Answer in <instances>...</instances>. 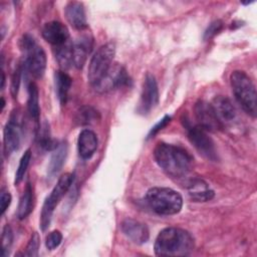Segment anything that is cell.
<instances>
[{
	"mask_svg": "<svg viewBox=\"0 0 257 257\" xmlns=\"http://www.w3.org/2000/svg\"><path fill=\"white\" fill-rule=\"evenodd\" d=\"M154 158L159 167L174 178L186 177L194 165V158L186 149L166 143L156 146Z\"/></svg>",
	"mask_w": 257,
	"mask_h": 257,
	"instance_id": "1",
	"label": "cell"
},
{
	"mask_svg": "<svg viewBox=\"0 0 257 257\" xmlns=\"http://www.w3.org/2000/svg\"><path fill=\"white\" fill-rule=\"evenodd\" d=\"M195 246L194 238L185 229L168 227L162 230L155 242V253L158 256H187Z\"/></svg>",
	"mask_w": 257,
	"mask_h": 257,
	"instance_id": "2",
	"label": "cell"
},
{
	"mask_svg": "<svg viewBox=\"0 0 257 257\" xmlns=\"http://www.w3.org/2000/svg\"><path fill=\"white\" fill-rule=\"evenodd\" d=\"M149 207L159 215L178 214L183 207V198L177 191L166 187L151 188L146 194Z\"/></svg>",
	"mask_w": 257,
	"mask_h": 257,
	"instance_id": "3",
	"label": "cell"
},
{
	"mask_svg": "<svg viewBox=\"0 0 257 257\" xmlns=\"http://www.w3.org/2000/svg\"><path fill=\"white\" fill-rule=\"evenodd\" d=\"M232 91L238 103L252 117L257 114V93L251 78L242 70H235L230 75Z\"/></svg>",
	"mask_w": 257,
	"mask_h": 257,
	"instance_id": "4",
	"label": "cell"
},
{
	"mask_svg": "<svg viewBox=\"0 0 257 257\" xmlns=\"http://www.w3.org/2000/svg\"><path fill=\"white\" fill-rule=\"evenodd\" d=\"M20 47L24 54L21 64L23 70L33 78H41L46 68V54L42 47L39 46L29 34L22 36Z\"/></svg>",
	"mask_w": 257,
	"mask_h": 257,
	"instance_id": "5",
	"label": "cell"
},
{
	"mask_svg": "<svg viewBox=\"0 0 257 257\" xmlns=\"http://www.w3.org/2000/svg\"><path fill=\"white\" fill-rule=\"evenodd\" d=\"M115 46L112 42L101 45L91 57L88 64L87 78L90 85L94 88L107 74L113 64Z\"/></svg>",
	"mask_w": 257,
	"mask_h": 257,
	"instance_id": "6",
	"label": "cell"
},
{
	"mask_svg": "<svg viewBox=\"0 0 257 257\" xmlns=\"http://www.w3.org/2000/svg\"><path fill=\"white\" fill-rule=\"evenodd\" d=\"M74 180V175L70 173L63 174L57 181L56 185L50 192L49 196L45 199L44 204L42 206L41 215H40V227L42 231H45L51 222L53 212L62 199V197L66 194V192L71 187Z\"/></svg>",
	"mask_w": 257,
	"mask_h": 257,
	"instance_id": "7",
	"label": "cell"
},
{
	"mask_svg": "<svg viewBox=\"0 0 257 257\" xmlns=\"http://www.w3.org/2000/svg\"><path fill=\"white\" fill-rule=\"evenodd\" d=\"M185 126L188 130V138L195 149L205 158L215 161L217 159L215 144L208 136L207 131L198 124L192 125L191 123H187Z\"/></svg>",
	"mask_w": 257,
	"mask_h": 257,
	"instance_id": "8",
	"label": "cell"
},
{
	"mask_svg": "<svg viewBox=\"0 0 257 257\" xmlns=\"http://www.w3.org/2000/svg\"><path fill=\"white\" fill-rule=\"evenodd\" d=\"M22 117L20 112L17 110L12 111L9 120L5 124L3 142H4V152L7 156L11 155L13 152L18 150L22 137Z\"/></svg>",
	"mask_w": 257,
	"mask_h": 257,
	"instance_id": "9",
	"label": "cell"
},
{
	"mask_svg": "<svg viewBox=\"0 0 257 257\" xmlns=\"http://www.w3.org/2000/svg\"><path fill=\"white\" fill-rule=\"evenodd\" d=\"M194 110L198 125L207 132L218 131L223 127V123L217 116L211 103L205 100H199L196 102Z\"/></svg>",
	"mask_w": 257,
	"mask_h": 257,
	"instance_id": "10",
	"label": "cell"
},
{
	"mask_svg": "<svg viewBox=\"0 0 257 257\" xmlns=\"http://www.w3.org/2000/svg\"><path fill=\"white\" fill-rule=\"evenodd\" d=\"M130 76L127 75L125 69L120 64L113 63L107 74L94 87V90L102 93L114 88L126 86L130 84Z\"/></svg>",
	"mask_w": 257,
	"mask_h": 257,
	"instance_id": "11",
	"label": "cell"
},
{
	"mask_svg": "<svg viewBox=\"0 0 257 257\" xmlns=\"http://www.w3.org/2000/svg\"><path fill=\"white\" fill-rule=\"evenodd\" d=\"M159 101V89L157 80L154 75L148 73L145 77V81L143 84L141 100L139 104L138 110L145 114L151 111Z\"/></svg>",
	"mask_w": 257,
	"mask_h": 257,
	"instance_id": "12",
	"label": "cell"
},
{
	"mask_svg": "<svg viewBox=\"0 0 257 257\" xmlns=\"http://www.w3.org/2000/svg\"><path fill=\"white\" fill-rule=\"evenodd\" d=\"M42 36L53 47L64 44L70 39L67 27L59 21H49L42 28Z\"/></svg>",
	"mask_w": 257,
	"mask_h": 257,
	"instance_id": "13",
	"label": "cell"
},
{
	"mask_svg": "<svg viewBox=\"0 0 257 257\" xmlns=\"http://www.w3.org/2000/svg\"><path fill=\"white\" fill-rule=\"evenodd\" d=\"M120 227L123 234L136 244H144L149 240L148 227L137 220L127 218L121 222Z\"/></svg>",
	"mask_w": 257,
	"mask_h": 257,
	"instance_id": "14",
	"label": "cell"
},
{
	"mask_svg": "<svg viewBox=\"0 0 257 257\" xmlns=\"http://www.w3.org/2000/svg\"><path fill=\"white\" fill-rule=\"evenodd\" d=\"M92 44L93 38L89 34L80 35L73 41V65L76 68H82L92 49Z\"/></svg>",
	"mask_w": 257,
	"mask_h": 257,
	"instance_id": "15",
	"label": "cell"
},
{
	"mask_svg": "<svg viewBox=\"0 0 257 257\" xmlns=\"http://www.w3.org/2000/svg\"><path fill=\"white\" fill-rule=\"evenodd\" d=\"M64 14L68 23L77 30L87 28V20L83 4L78 1H70L64 8Z\"/></svg>",
	"mask_w": 257,
	"mask_h": 257,
	"instance_id": "16",
	"label": "cell"
},
{
	"mask_svg": "<svg viewBox=\"0 0 257 257\" xmlns=\"http://www.w3.org/2000/svg\"><path fill=\"white\" fill-rule=\"evenodd\" d=\"M98 141L94 132L84 128L80 132L77 139V149L79 156L84 159H90L97 149Z\"/></svg>",
	"mask_w": 257,
	"mask_h": 257,
	"instance_id": "17",
	"label": "cell"
},
{
	"mask_svg": "<svg viewBox=\"0 0 257 257\" xmlns=\"http://www.w3.org/2000/svg\"><path fill=\"white\" fill-rule=\"evenodd\" d=\"M211 104L222 123L224 121L229 122L234 119L236 115V110L229 98L219 95L213 99V102Z\"/></svg>",
	"mask_w": 257,
	"mask_h": 257,
	"instance_id": "18",
	"label": "cell"
},
{
	"mask_svg": "<svg viewBox=\"0 0 257 257\" xmlns=\"http://www.w3.org/2000/svg\"><path fill=\"white\" fill-rule=\"evenodd\" d=\"M71 84H72V79L64 70L55 71L54 73L55 91L61 104L66 103Z\"/></svg>",
	"mask_w": 257,
	"mask_h": 257,
	"instance_id": "19",
	"label": "cell"
},
{
	"mask_svg": "<svg viewBox=\"0 0 257 257\" xmlns=\"http://www.w3.org/2000/svg\"><path fill=\"white\" fill-rule=\"evenodd\" d=\"M188 190L191 198L197 202H206L214 197V191L211 190L204 181L199 179L191 180Z\"/></svg>",
	"mask_w": 257,
	"mask_h": 257,
	"instance_id": "20",
	"label": "cell"
},
{
	"mask_svg": "<svg viewBox=\"0 0 257 257\" xmlns=\"http://www.w3.org/2000/svg\"><path fill=\"white\" fill-rule=\"evenodd\" d=\"M72 48H73V41L71 39H69L62 45L54 47V55L61 70L65 71L71 65H73Z\"/></svg>",
	"mask_w": 257,
	"mask_h": 257,
	"instance_id": "21",
	"label": "cell"
},
{
	"mask_svg": "<svg viewBox=\"0 0 257 257\" xmlns=\"http://www.w3.org/2000/svg\"><path fill=\"white\" fill-rule=\"evenodd\" d=\"M67 155V146L65 144H59L53 150L50 163L48 166V178H53L61 170Z\"/></svg>",
	"mask_w": 257,
	"mask_h": 257,
	"instance_id": "22",
	"label": "cell"
},
{
	"mask_svg": "<svg viewBox=\"0 0 257 257\" xmlns=\"http://www.w3.org/2000/svg\"><path fill=\"white\" fill-rule=\"evenodd\" d=\"M28 99H27V108L28 112L31 116V118L38 122L39 115H40V108H39V93H38V87L35 84V82L30 81L28 86Z\"/></svg>",
	"mask_w": 257,
	"mask_h": 257,
	"instance_id": "23",
	"label": "cell"
},
{
	"mask_svg": "<svg viewBox=\"0 0 257 257\" xmlns=\"http://www.w3.org/2000/svg\"><path fill=\"white\" fill-rule=\"evenodd\" d=\"M33 210V190L31 184L27 183L23 194L19 200L18 209H17V217L22 220L25 219Z\"/></svg>",
	"mask_w": 257,
	"mask_h": 257,
	"instance_id": "24",
	"label": "cell"
},
{
	"mask_svg": "<svg viewBox=\"0 0 257 257\" xmlns=\"http://www.w3.org/2000/svg\"><path fill=\"white\" fill-rule=\"evenodd\" d=\"M98 119V111L93 107L84 105L81 106L75 115V120L78 124H90Z\"/></svg>",
	"mask_w": 257,
	"mask_h": 257,
	"instance_id": "25",
	"label": "cell"
},
{
	"mask_svg": "<svg viewBox=\"0 0 257 257\" xmlns=\"http://www.w3.org/2000/svg\"><path fill=\"white\" fill-rule=\"evenodd\" d=\"M30 161H31V151L30 150H27L23 156L21 157L20 159V162H19V165H18V168L16 170V173H15V180H14V184L15 185H18L21 183V181L23 180L24 178V175L28 169V166L30 164Z\"/></svg>",
	"mask_w": 257,
	"mask_h": 257,
	"instance_id": "26",
	"label": "cell"
},
{
	"mask_svg": "<svg viewBox=\"0 0 257 257\" xmlns=\"http://www.w3.org/2000/svg\"><path fill=\"white\" fill-rule=\"evenodd\" d=\"M39 245H40V237L38 235L37 232H34L29 241L28 244L25 248V252H24V256H28V257H35L38 255V249H39Z\"/></svg>",
	"mask_w": 257,
	"mask_h": 257,
	"instance_id": "27",
	"label": "cell"
},
{
	"mask_svg": "<svg viewBox=\"0 0 257 257\" xmlns=\"http://www.w3.org/2000/svg\"><path fill=\"white\" fill-rule=\"evenodd\" d=\"M13 241V233L9 225H5L2 231V256H7L9 254L10 247Z\"/></svg>",
	"mask_w": 257,
	"mask_h": 257,
	"instance_id": "28",
	"label": "cell"
},
{
	"mask_svg": "<svg viewBox=\"0 0 257 257\" xmlns=\"http://www.w3.org/2000/svg\"><path fill=\"white\" fill-rule=\"evenodd\" d=\"M62 241V234L58 230H54L50 232L45 239V245L48 250L56 249Z\"/></svg>",
	"mask_w": 257,
	"mask_h": 257,
	"instance_id": "29",
	"label": "cell"
},
{
	"mask_svg": "<svg viewBox=\"0 0 257 257\" xmlns=\"http://www.w3.org/2000/svg\"><path fill=\"white\" fill-rule=\"evenodd\" d=\"M222 28H223V22L221 20H216L212 22L205 31L204 39L207 40L214 37L216 34H218L222 30Z\"/></svg>",
	"mask_w": 257,
	"mask_h": 257,
	"instance_id": "30",
	"label": "cell"
},
{
	"mask_svg": "<svg viewBox=\"0 0 257 257\" xmlns=\"http://www.w3.org/2000/svg\"><path fill=\"white\" fill-rule=\"evenodd\" d=\"M22 69L21 67H18L13 74L12 77V81H11V92L12 95L15 97L17 95L18 92V88H19V83H20V79H21V73H22Z\"/></svg>",
	"mask_w": 257,
	"mask_h": 257,
	"instance_id": "31",
	"label": "cell"
},
{
	"mask_svg": "<svg viewBox=\"0 0 257 257\" xmlns=\"http://www.w3.org/2000/svg\"><path fill=\"white\" fill-rule=\"evenodd\" d=\"M171 120V116L169 115H165L155 126L152 127V130L150 131V134H149V138H152L153 136H155L157 133H159L161 130H163Z\"/></svg>",
	"mask_w": 257,
	"mask_h": 257,
	"instance_id": "32",
	"label": "cell"
},
{
	"mask_svg": "<svg viewBox=\"0 0 257 257\" xmlns=\"http://www.w3.org/2000/svg\"><path fill=\"white\" fill-rule=\"evenodd\" d=\"M11 194L8 191H2L1 193V214L3 215L11 203Z\"/></svg>",
	"mask_w": 257,
	"mask_h": 257,
	"instance_id": "33",
	"label": "cell"
},
{
	"mask_svg": "<svg viewBox=\"0 0 257 257\" xmlns=\"http://www.w3.org/2000/svg\"><path fill=\"white\" fill-rule=\"evenodd\" d=\"M4 83H5V74H4V72L2 71V83H1V88L4 87Z\"/></svg>",
	"mask_w": 257,
	"mask_h": 257,
	"instance_id": "34",
	"label": "cell"
},
{
	"mask_svg": "<svg viewBox=\"0 0 257 257\" xmlns=\"http://www.w3.org/2000/svg\"><path fill=\"white\" fill-rule=\"evenodd\" d=\"M1 101H2V103H1V110H3L4 105H5V101H4V98H3V97H1Z\"/></svg>",
	"mask_w": 257,
	"mask_h": 257,
	"instance_id": "35",
	"label": "cell"
}]
</instances>
